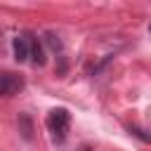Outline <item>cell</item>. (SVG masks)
I'll use <instances>...</instances> for the list:
<instances>
[{
  "instance_id": "4",
  "label": "cell",
  "mask_w": 151,
  "mask_h": 151,
  "mask_svg": "<svg viewBox=\"0 0 151 151\" xmlns=\"http://www.w3.org/2000/svg\"><path fill=\"white\" fill-rule=\"evenodd\" d=\"M28 38H31V61H33L35 66H45V50H42V42H40L38 35H33V33H28Z\"/></svg>"
},
{
  "instance_id": "5",
  "label": "cell",
  "mask_w": 151,
  "mask_h": 151,
  "mask_svg": "<svg viewBox=\"0 0 151 151\" xmlns=\"http://www.w3.org/2000/svg\"><path fill=\"white\" fill-rule=\"evenodd\" d=\"M19 132H21L24 139H33V123H31V118L26 113L19 116Z\"/></svg>"
},
{
  "instance_id": "8",
  "label": "cell",
  "mask_w": 151,
  "mask_h": 151,
  "mask_svg": "<svg viewBox=\"0 0 151 151\" xmlns=\"http://www.w3.org/2000/svg\"><path fill=\"white\" fill-rule=\"evenodd\" d=\"M78 151H92V149H90V146H83V149H78Z\"/></svg>"
},
{
  "instance_id": "1",
  "label": "cell",
  "mask_w": 151,
  "mask_h": 151,
  "mask_svg": "<svg viewBox=\"0 0 151 151\" xmlns=\"http://www.w3.org/2000/svg\"><path fill=\"white\" fill-rule=\"evenodd\" d=\"M45 125L50 130V137L54 144H64L66 134H68V125H71V113L66 109H52L45 118Z\"/></svg>"
},
{
  "instance_id": "3",
  "label": "cell",
  "mask_w": 151,
  "mask_h": 151,
  "mask_svg": "<svg viewBox=\"0 0 151 151\" xmlns=\"http://www.w3.org/2000/svg\"><path fill=\"white\" fill-rule=\"evenodd\" d=\"M12 52H14V59L19 64L31 59V38H28V33H21V35L12 38Z\"/></svg>"
},
{
  "instance_id": "6",
  "label": "cell",
  "mask_w": 151,
  "mask_h": 151,
  "mask_svg": "<svg viewBox=\"0 0 151 151\" xmlns=\"http://www.w3.org/2000/svg\"><path fill=\"white\" fill-rule=\"evenodd\" d=\"M45 42L50 45V50H52V52H59V54H61V50H64V42L59 40V35H54L52 31H47V33H45Z\"/></svg>"
},
{
  "instance_id": "9",
  "label": "cell",
  "mask_w": 151,
  "mask_h": 151,
  "mask_svg": "<svg viewBox=\"0 0 151 151\" xmlns=\"http://www.w3.org/2000/svg\"><path fill=\"white\" fill-rule=\"evenodd\" d=\"M149 35H151V24H149Z\"/></svg>"
},
{
  "instance_id": "2",
  "label": "cell",
  "mask_w": 151,
  "mask_h": 151,
  "mask_svg": "<svg viewBox=\"0 0 151 151\" xmlns=\"http://www.w3.org/2000/svg\"><path fill=\"white\" fill-rule=\"evenodd\" d=\"M21 87H24V78H21V76H17V73H12V71H5V73L0 76V94H2V97H12V94H17Z\"/></svg>"
},
{
  "instance_id": "7",
  "label": "cell",
  "mask_w": 151,
  "mask_h": 151,
  "mask_svg": "<svg viewBox=\"0 0 151 151\" xmlns=\"http://www.w3.org/2000/svg\"><path fill=\"white\" fill-rule=\"evenodd\" d=\"M130 132H132V134H137V137H142L144 142H151V134H146V132H144V130H139V127H130Z\"/></svg>"
}]
</instances>
